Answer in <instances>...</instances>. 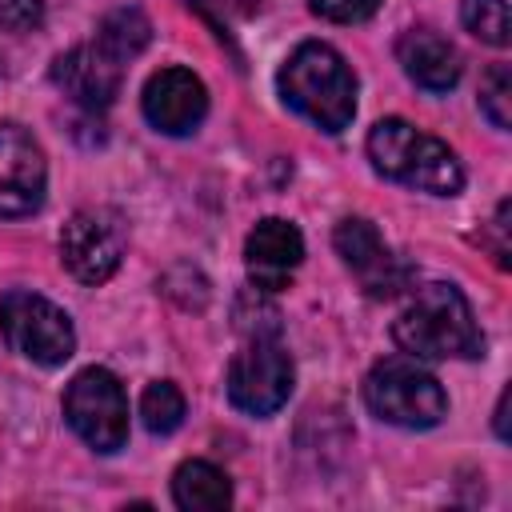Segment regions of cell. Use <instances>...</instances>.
<instances>
[{"label": "cell", "mask_w": 512, "mask_h": 512, "mask_svg": "<svg viewBox=\"0 0 512 512\" xmlns=\"http://www.w3.org/2000/svg\"><path fill=\"white\" fill-rule=\"evenodd\" d=\"M392 340L408 356H424V360H448V356L468 360L484 352V336L476 328L472 304L456 284L444 280L420 284L404 300V308L392 320Z\"/></svg>", "instance_id": "1"}, {"label": "cell", "mask_w": 512, "mask_h": 512, "mask_svg": "<svg viewBox=\"0 0 512 512\" xmlns=\"http://www.w3.org/2000/svg\"><path fill=\"white\" fill-rule=\"evenodd\" d=\"M276 84L284 104L312 120L320 132H344L356 116V76L348 60L320 40L300 44L284 60Z\"/></svg>", "instance_id": "2"}, {"label": "cell", "mask_w": 512, "mask_h": 512, "mask_svg": "<svg viewBox=\"0 0 512 512\" xmlns=\"http://www.w3.org/2000/svg\"><path fill=\"white\" fill-rule=\"evenodd\" d=\"M368 160L380 176L416 188V192H432V196H456L464 188V168L456 160V152L420 132L416 124L400 120V116H384L372 124L368 132Z\"/></svg>", "instance_id": "3"}, {"label": "cell", "mask_w": 512, "mask_h": 512, "mask_svg": "<svg viewBox=\"0 0 512 512\" xmlns=\"http://www.w3.org/2000/svg\"><path fill=\"white\" fill-rule=\"evenodd\" d=\"M364 404L372 416L396 428H436L448 416L440 380L416 364V356H388L364 376Z\"/></svg>", "instance_id": "4"}, {"label": "cell", "mask_w": 512, "mask_h": 512, "mask_svg": "<svg viewBox=\"0 0 512 512\" xmlns=\"http://www.w3.org/2000/svg\"><path fill=\"white\" fill-rule=\"evenodd\" d=\"M0 332L12 352L44 368H56L76 352V332L68 312L36 292L12 288L0 296Z\"/></svg>", "instance_id": "5"}, {"label": "cell", "mask_w": 512, "mask_h": 512, "mask_svg": "<svg viewBox=\"0 0 512 512\" xmlns=\"http://www.w3.org/2000/svg\"><path fill=\"white\" fill-rule=\"evenodd\" d=\"M64 416L72 432L96 452H116L128 440V396L108 368H84L72 376L64 392Z\"/></svg>", "instance_id": "6"}, {"label": "cell", "mask_w": 512, "mask_h": 512, "mask_svg": "<svg viewBox=\"0 0 512 512\" xmlns=\"http://www.w3.org/2000/svg\"><path fill=\"white\" fill-rule=\"evenodd\" d=\"M228 400L248 416H272L292 392V356L276 332H256L228 364Z\"/></svg>", "instance_id": "7"}, {"label": "cell", "mask_w": 512, "mask_h": 512, "mask_svg": "<svg viewBox=\"0 0 512 512\" xmlns=\"http://www.w3.org/2000/svg\"><path fill=\"white\" fill-rule=\"evenodd\" d=\"M60 260L80 284H104L124 260V224L108 208H80L60 228Z\"/></svg>", "instance_id": "8"}, {"label": "cell", "mask_w": 512, "mask_h": 512, "mask_svg": "<svg viewBox=\"0 0 512 512\" xmlns=\"http://www.w3.org/2000/svg\"><path fill=\"white\" fill-rule=\"evenodd\" d=\"M332 244L344 260V268L356 276V284L372 296V300H388L396 292L408 288V264L384 244V236L376 232V224H368L364 216H344L332 232Z\"/></svg>", "instance_id": "9"}, {"label": "cell", "mask_w": 512, "mask_h": 512, "mask_svg": "<svg viewBox=\"0 0 512 512\" xmlns=\"http://www.w3.org/2000/svg\"><path fill=\"white\" fill-rule=\"evenodd\" d=\"M48 164L20 124H0V216H32L44 204Z\"/></svg>", "instance_id": "10"}, {"label": "cell", "mask_w": 512, "mask_h": 512, "mask_svg": "<svg viewBox=\"0 0 512 512\" xmlns=\"http://www.w3.org/2000/svg\"><path fill=\"white\" fill-rule=\"evenodd\" d=\"M140 104H144V116H148V124L156 132H164V136H188L208 116V88L188 68H160L144 84Z\"/></svg>", "instance_id": "11"}, {"label": "cell", "mask_w": 512, "mask_h": 512, "mask_svg": "<svg viewBox=\"0 0 512 512\" xmlns=\"http://www.w3.org/2000/svg\"><path fill=\"white\" fill-rule=\"evenodd\" d=\"M300 260H304V236H300L296 224H288L280 216L260 220L244 240V268H248V280L260 292L288 288Z\"/></svg>", "instance_id": "12"}, {"label": "cell", "mask_w": 512, "mask_h": 512, "mask_svg": "<svg viewBox=\"0 0 512 512\" xmlns=\"http://www.w3.org/2000/svg\"><path fill=\"white\" fill-rule=\"evenodd\" d=\"M120 76H124V64L116 56H108L96 40L68 48L52 64V80L64 88V96H72L88 112H100V108H108L116 100Z\"/></svg>", "instance_id": "13"}, {"label": "cell", "mask_w": 512, "mask_h": 512, "mask_svg": "<svg viewBox=\"0 0 512 512\" xmlns=\"http://www.w3.org/2000/svg\"><path fill=\"white\" fill-rule=\"evenodd\" d=\"M396 60L404 64L408 80L428 92H448L460 80V52L432 28H408L396 40Z\"/></svg>", "instance_id": "14"}, {"label": "cell", "mask_w": 512, "mask_h": 512, "mask_svg": "<svg viewBox=\"0 0 512 512\" xmlns=\"http://www.w3.org/2000/svg\"><path fill=\"white\" fill-rule=\"evenodd\" d=\"M172 500L184 512H224L232 504V484L216 464L184 460L172 476Z\"/></svg>", "instance_id": "15"}, {"label": "cell", "mask_w": 512, "mask_h": 512, "mask_svg": "<svg viewBox=\"0 0 512 512\" xmlns=\"http://www.w3.org/2000/svg\"><path fill=\"white\" fill-rule=\"evenodd\" d=\"M148 40H152V24H148V16L140 8H116L96 28V44L108 56H116L120 64L132 60V56H140L148 48Z\"/></svg>", "instance_id": "16"}, {"label": "cell", "mask_w": 512, "mask_h": 512, "mask_svg": "<svg viewBox=\"0 0 512 512\" xmlns=\"http://www.w3.org/2000/svg\"><path fill=\"white\" fill-rule=\"evenodd\" d=\"M140 416H144V428L152 436L176 432L180 420H184V392L172 380H152L140 396Z\"/></svg>", "instance_id": "17"}, {"label": "cell", "mask_w": 512, "mask_h": 512, "mask_svg": "<svg viewBox=\"0 0 512 512\" xmlns=\"http://www.w3.org/2000/svg\"><path fill=\"white\" fill-rule=\"evenodd\" d=\"M460 20L476 40L492 48H504L512 40V20L504 0H460Z\"/></svg>", "instance_id": "18"}, {"label": "cell", "mask_w": 512, "mask_h": 512, "mask_svg": "<svg viewBox=\"0 0 512 512\" xmlns=\"http://www.w3.org/2000/svg\"><path fill=\"white\" fill-rule=\"evenodd\" d=\"M480 112L500 132L512 124V72H508V64H492L484 72V80H480Z\"/></svg>", "instance_id": "19"}, {"label": "cell", "mask_w": 512, "mask_h": 512, "mask_svg": "<svg viewBox=\"0 0 512 512\" xmlns=\"http://www.w3.org/2000/svg\"><path fill=\"white\" fill-rule=\"evenodd\" d=\"M308 8L332 24H360L380 8V0H308Z\"/></svg>", "instance_id": "20"}, {"label": "cell", "mask_w": 512, "mask_h": 512, "mask_svg": "<svg viewBox=\"0 0 512 512\" xmlns=\"http://www.w3.org/2000/svg\"><path fill=\"white\" fill-rule=\"evenodd\" d=\"M44 24V0H0L4 32H32Z\"/></svg>", "instance_id": "21"}, {"label": "cell", "mask_w": 512, "mask_h": 512, "mask_svg": "<svg viewBox=\"0 0 512 512\" xmlns=\"http://www.w3.org/2000/svg\"><path fill=\"white\" fill-rule=\"evenodd\" d=\"M508 212H512V204L500 200V204H496V216H492V224H488V236L480 240V244L492 248V260H496L500 268L512 264V260H508V256H512V248H508Z\"/></svg>", "instance_id": "22"}, {"label": "cell", "mask_w": 512, "mask_h": 512, "mask_svg": "<svg viewBox=\"0 0 512 512\" xmlns=\"http://www.w3.org/2000/svg\"><path fill=\"white\" fill-rule=\"evenodd\" d=\"M496 436L508 440V392H500V404H496Z\"/></svg>", "instance_id": "23"}]
</instances>
